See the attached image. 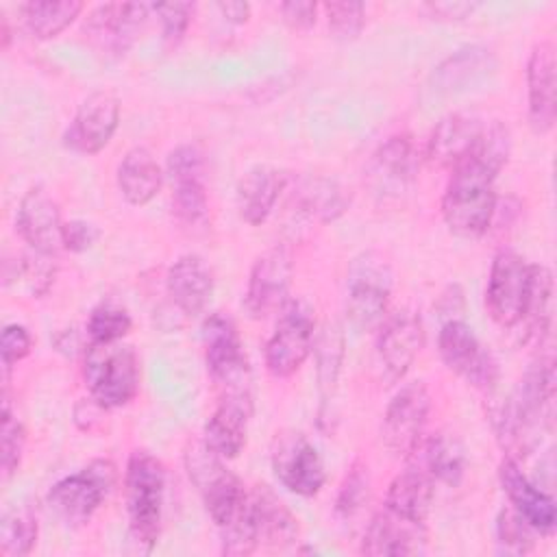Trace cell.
Returning <instances> with one entry per match:
<instances>
[{
	"label": "cell",
	"mask_w": 557,
	"mask_h": 557,
	"mask_svg": "<svg viewBox=\"0 0 557 557\" xmlns=\"http://www.w3.org/2000/svg\"><path fill=\"white\" fill-rule=\"evenodd\" d=\"M553 398L555 361L548 352L540 355V359L527 370L496 420L498 437L511 455L533 448L537 442V431L548 426L553 420Z\"/></svg>",
	"instance_id": "obj_1"
},
{
	"label": "cell",
	"mask_w": 557,
	"mask_h": 557,
	"mask_svg": "<svg viewBox=\"0 0 557 557\" xmlns=\"http://www.w3.org/2000/svg\"><path fill=\"white\" fill-rule=\"evenodd\" d=\"M442 196V215L450 233L463 239H476L487 233L496 213V176L498 170L474 154H468L450 170Z\"/></svg>",
	"instance_id": "obj_2"
},
{
	"label": "cell",
	"mask_w": 557,
	"mask_h": 557,
	"mask_svg": "<svg viewBox=\"0 0 557 557\" xmlns=\"http://www.w3.org/2000/svg\"><path fill=\"white\" fill-rule=\"evenodd\" d=\"M124 500L128 513L131 537L148 553L159 540L163 503H165V468L148 450H133L124 470Z\"/></svg>",
	"instance_id": "obj_3"
},
{
	"label": "cell",
	"mask_w": 557,
	"mask_h": 557,
	"mask_svg": "<svg viewBox=\"0 0 557 557\" xmlns=\"http://www.w3.org/2000/svg\"><path fill=\"white\" fill-rule=\"evenodd\" d=\"M185 468L220 533L235 527L246 516L248 492L242 479L233 474L222 463V457L207 448L202 440L187 446Z\"/></svg>",
	"instance_id": "obj_4"
},
{
	"label": "cell",
	"mask_w": 557,
	"mask_h": 557,
	"mask_svg": "<svg viewBox=\"0 0 557 557\" xmlns=\"http://www.w3.org/2000/svg\"><path fill=\"white\" fill-rule=\"evenodd\" d=\"M89 396L107 409L128 405L139 389V359L128 344H89L83 366Z\"/></svg>",
	"instance_id": "obj_5"
},
{
	"label": "cell",
	"mask_w": 557,
	"mask_h": 557,
	"mask_svg": "<svg viewBox=\"0 0 557 557\" xmlns=\"http://www.w3.org/2000/svg\"><path fill=\"white\" fill-rule=\"evenodd\" d=\"M205 361L220 396L252 398L250 366L242 346L239 331L231 315L213 311L202 322Z\"/></svg>",
	"instance_id": "obj_6"
},
{
	"label": "cell",
	"mask_w": 557,
	"mask_h": 557,
	"mask_svg": "<svg viewBox=\"0 0 557 557\" xmlns=\"http://www.w3.org/2000/svg\"><path fill=\"white\" fill-rule=\"evenodd\" d=\"M392 268L376 252L359 255L346 274V315L357 331H370L385 320L392 296Z\"/></svg>",
	"instance_id": "obj_7"
},
{
	"label": "cell",
	"mask_w": 557,
	"mask_h": 557,
	"mask_svg": "<svg viewBox=\"0 0 557 557\" xmlns=\"http://www.w3.org/2000/svg\"><path fill=\"white\" fill-rule=\"evenodd\" d=\"M113 485L115 466L109 459H96L81 472L57 481L46 500L59 520L70 527H81L91 520Z\"/></svg>",
	"instance_id": "obj_8"
},
{
	"label": "cell",
	"mask_w": 557,
	"mask_h": 557,
	"mask_svg": "<svg viewBox=\"0 0 557 557\" xmlns=\"http://www.w3.org/2000/svg\"><path fill=\"white\" fill-rule=\"evenodd\" d=\"M315 342V311L294 298L281 307V315L272 337L265 344V368L276 379L292 376L311 355Z\"/></svg>",
	"instance_id": "obj_9"
},
{
	"label": "cell",
	"mask_w": 557,
	"mask_h": 557,
	"mask_svg": "<svg viewBox=\"0 0 557 557\" xmlns=\"http://www.w3.org/2000/svg\"><path fill=\"white\" fill-rule=\"evenodd\" d=\"M165 172L172 183V211L187 228L209 222V196L205 185V154L194 144H181L168 154Z\"/></svg>",
	"instance_id": "obj_10"
},
{
	"label": "cell",
	"mask_w": 557,
	"mask_h": 557,
	"mask_svg": "<svg viewBox=\"0 0 557 557\" xmlns=\"http://www.w3.org/2000/svg\"><path fill=\"white\" fill-rule=\"evenodd\" d=\"M440 357L448 370L481 392H492L500 370L494 355L481 344L476 333L463 320H448L437 335Z\"/></svg>",
	"instance_id": "obj_11"
},
{
	"label": "cell",
	"mask_w": 557,
	"mask_h": 557,
	"mask_svg": "<svg viewBox=\"0 0 557 557\" xmlns=\"http://www.w3.org/2000/svg\"><path fill=\"white\" fill-rule=\"evenodd\" d=\"M431 413V396L424 383L403 385L389 400L383 422L381 442L394 455L409 457L424 435V426Z\"/></svg>",
	"instance_id": "obj_12"
},
{
	"label": "cell",
	"mask_w": 557,
	"mask_h": 557,
	"mask_svg": "<svg viewBox=\"0 0 557 557\" xmlns=\"http://www.w3.org/2000/svg\"><path fill=\"white\" fill-rule=\"evenodd\" d=\"M531 263L513 250H500L490 268L485 302L492 320L503 329H516L529 294Z\"/></svg>",
	"instance_id": "obj_13"
},
{
	"label": "cell",
	"mask_w": 557,
	"mask_h": 557,
	"mask_svg": "<svg viewBox=\"0 0 557 557\" xmlns=\"http://www.w3.org/2000/svg\"><path fill=\"white\" fill-rule=\"evenodd\" d=\"M270 459L276 479L298 496H315L326 481V468L318 448L298 431L276 433Z\"/></svg>",
	"instance_id": "obj_14"
},
{
	"label": "cell",
	"mask_w": 557,
	"mask_h": 557,
	"mask_svg": "<svg viewBox=\"0 0 557 557\" xmlns=\"http://www.w3.org/2000/svg\"><path fill=\"white\" fill-rule=\"evenodd\" d=\"M294 259L287 246H272L250 268L244 294V309L250 318L261 320L287 302Z\"/></svg>",
	"instance_id": "obj_15"
},
{
	"label": "cell",
	"mask_w": 557,
	"mask_h": 557,
	"mask_svg": "<svg viewBox=\"0 0 557 557\" xmlns=\"http://www.w3.org/2000/svg\"><path fill=\"white\" fill-rule=\"evenodd\" d=\"M152 4L141 2H107L98 4L85 20L83 33L87 39L107 54H124L141 28L146 26Z\"/></svg>",
	"instance_id": "obj_16"
},
{
	"label": "cell",
	"mask_w": 557,
	"mask_h": 557,
	"mask_svg": "<svg viewBox=\"0 0 557 557\" xmlns=\"http://www.w3.org/2000/svg\"><path fill=\"white\" fill-rule=\"evenodd\" d=\"M117 124L120 100L109 91H96L78 104L63 135V144L78 154H98L109 146Z\"/></svg>",
	"instance_id": "obj_17"
},
{
	"label": "cell",
	"mask_w": 557,
	"mask_h": 557,
	"mask_svg": "<svg viewBox=\"0 0 557 557\" xmlns=\"http://www.w3.org/2000/svg\"><path fill=\"white\" fill-rule=\"evenodd\" d=\"M424 346V326L416 311L398 309L381 322L376 357L389 383L400 381Z\"/></svg>",
	"instance_id": "obj_18"
},
{
	"label": "cell",
	"mask_w": 557,
	"mask_h": 557,
	"mask_svg": "<svg viewBox=\"0 0 557 557\" xmlns=\"http://www.w3.org/2000/svg\"><path fill=\"white\" fill-rule=\"evenodd\" d=\"M63 220L59 205L46 191V187H30L17 207L15 226L20 237L30 246V250L57 257L63 248Z\"/></svg>",
	"instance_id": "obj_19"
},
{
	"label": "cell",
	"mask_w": 557,
	"mask_h": 557,
	"mask_svg": "<svg viewBox=\"0 0 557 557\" xmlns=\"http://www.w3.org/2000/svg\"><path fill=\"white\" fill-rule=\"evenodd\" d=\"M500 485L511 503V507L540 533L550 535L557 524V507L550 494L540 490L529 476L520 470L513 457H505L498 466Z\"/></svg>",
	"instance_id": "obj_20"
},
{
	"label": "cell",
	"mask_w": 557,
	"mask_h": 557,
	"mask_svg": "<svg viewBox=\"0 0 557 557\" xmlns=\"http://www.w3.org/2000/svg\"><path fill=\"white\" fill-rule=\"evenodd\" d=\"M485 120L476 113H448L442 117L426 144V159L442 170H453L459 165L476 146L483 133Z\"/></svg>",
	"instance_id": "obj_21"
},
{
	"label": "cell",
	"mask_w": 557,
	"mask_h": 557,
	"mask_svg": "<svg viewBox=\"0 0 557 557\" xmlns=\"http://www.w3.org/2000/svg\"><path fill=\"white\" fill-rule=\"evenodd\" d=\"M529 124L535 133L546 135L555 126V48L550 41L533 46L527 61Z\"/></svg>",
	"instance_id": "obj_22"
},
{
	"label": "cell",
	"mask_w": 557,
	"mask_h": 557,
	"mask_svg": "<svg viewBox=\"0 0 557 557\" xmlns=\"http://www.w3.org/2000/svg\"><path fill=\"white\" fill-rule=\"evenodd\" d=\"M250 416H252V398L220 396L218 407L205 422L202 442L222 459L237 457L246 446Z\"/></svg>",
	"instance_id": "obj_23"
},
{
	"label": "cell",
	"mask_w": 557,
	"mask_h": 557,
	"mask_svg": "<svg viewBox=\"0 0 557 557\" xmlns=\"http://www.w3.org/2000/svg\"><path fill=\"white\" fill-rule=\"evenodd\" d=\"M424 550V524L405 520L392 511H379L366 527L361 553L370 557H400Z\"/></svg>",
	"instance_id": "obj_24"
},
{
	"label": "cell",
	"mask_w": 557,
	"mask_h": 557,
	"mask_svg": "<svg viewBox=\"0 0 557 557\" xmlns=\"http://www.w3.org/2000/svg\"><path fill=\"white\" fill-rule=\"evenodd\" d=\"M165 285L172 302L185 315H198L213 296V272L202 257L183 255L170 265Z\"/></svg>",
	"instance_id": "obj_25"
},
{
	"label": "cell",
	"mask_w": 557,
	"mask_h": 557,
	"mask_svg": "<svg viewBox=\"0 0 557 557\" xmlns=\"http://www.w3.org/2000/svg\"><path fill=\"white\" fill-rule=\"evenodd\" d=\"M285 183H287V176L278 168H272V165L250 168L237 183L235 202H237L239 218L252 226L263 224L270 218L281 191L285 189Z\"/></svg>",
	"instance_id": "obj_26"
},
{
	"label": "cell",
	"mask_w": 557,
	"mask_h": 557,
	"mask_svg": "<svg viewBox=\"0 0 557 557\" xmlns=\"http://www.w3.org/2000/svg\"><path fill=\"white\" fill-rule=\"evenodd\" d=\"M248 503L259 542L274 548H285L296 542L298 520L268 485H255L248 492Z\"/></svg>",
	"instance_id": "obj_27"
},
{
	"label": "cell",
	"mask_w": 557,
	"mask_h": 557,
	"mask_svg": "<svg viewBox=\"0 0 557 557\" xmlns=\"http://www.w3.org/2000/svg\"><path fill=\"white\" fill-rule=\"evenodd\" d=\"M409 457H416V466H420L435 483L457 487L466 474L463 444L446 431L422 437Z\"/></svg>",
	"instance_id": "obj_28"
},
{
	"label": "cell",
	"mask_w": 557,
	"mask_h": 557,
	"mask_svg": "<svg viewBox=\"0 0 557 557\" xmlns=\"http://www.w3.org/2000/svg\"><path fill=\"white\" fill-rule=\"evenodd\" d=\"M433 496L435 481L420 466L413 463L396 474L389 483L385 494V509L405 520L424 524L433 505Z\"/></svg>",
	"instance_id": "obj_29"
},
{
	"label": "cell",
	"mask_w": 557,
	"mask_h": 557,
	"mask_svg": "<svg viewBox=\"0 0 557 557\" xmlns=\"http://www.w3.org/2000/svg\"><path fill=\"white\" fill-rule=\"evenodd\" d=\"M496 67V57L485 46H466L446 57L431 74L435 91H461L468 85L485 78Z\"/></svg>",
	"instance_id": "obj_30"
},
{
	"label": "cell",
	"mask_w": 557,
	"mask_h": 557,
	"mask_svg": "<svg viewBox=\"0 0 557 557\" xmlns=\"http://www.w3.org/2000/svg\"><path fill=\"white\" fill-rule=\"evenodd\" d=\"M422 157L409 135L387 137L372 157V176L381 187H405L420 172Z\"/></svg>",
	"instance_id": "obj_31"
},
{
	"label": "cell",
	"mask_w": 557,
	"mask_h": 557,
	"mask_svg": "<svg viewBox=\"0 0 557 557\" xmlns=\"http://www.w3.org/2000/svg\"><path fill=\"white\" fill-rule=\"evenodd\" d=\"M163 172L152 152L144 146L131 148L117 165V187L122 196L135 205H148L161 189Z\"/></svg>",
	"instance_id": "obj_32"
},
{
	"label": "cell",
	"mask_w": 557,
	"mask_h": 557,
	"mask_svg": "<svg viewBox=\"0 0 557 557\" xmlns=\"http://www.w3.org/2000/svg\"><path fill=\"white\" fill-rule=\"evenodd\" d=\"M553 320V274L546 265L531 263L529 294L518 326L522 329V339H542L548 335ZM516 326V329H518Z\"/></svg>",
	"instance_id": "obj_33"
},
{
	"label": "cell",
	"mask_w": 557,
	"mask_h": 557,
	"mask_svg": "<svg viewBox=\"0 0 557 557\" xmlns=\"http://www.w3.org/2000/svg\"><path fill=\"white\" fill-rule=\"evenodd\" d=\"M83 11L78 0H33L22 4L26 30L37 39H52L63 33Z\"/></svg>",
	"instance_id": "obj_34"
},
{
	"label": "cell",
	"mask_w": 557,
	"mask_h": 557,
	"mask_svg": "<svg viewBox=\"0 0 557 557\" xmlns=\"http://www.w3.org/2000/svg\"><path fill=\"white\" fill-rule=\"evenodd\" d=\"M350 205L344 187L331 178H309L298 189V207L307 218L322 224L337 220Z\"/></svg>",
	"instance_id": "obj_35"
},
{
	"label": "cell",
	"mask_w": 557,
	"mask_h": 557,
	"mask_svg": "<svg viewBox=\"0 0 557 557\" xmlns=\"http://www.w3.org/2000/svg\"><path fill=\"white\" fill-rule=\"evenodd\" d=\"M315 350V372H318V387L322 403H329L344 363V333L337 322H326L320 335L313 342Z\"/></svg>",
	"instance_id": "obj_36"
},
{
	"label": "cell",
	"mask_w": 557,
	"mask_h": 557,
	"mask_svg": "<svg viewBox=\"0 0 557 557\" xmlns=\"http://www.w3.org/2000/svg\"><path fill=\"white\" fill-rule=\"evenodd\" d=\"M37 542V518L26 507H13L0 522V555L24 557Z\"/></svg>",
	"instance_id": "obj_37"
},
{
	"label": "cell",
	"mask_w": 557,
	"mask_h": 557,
	"mask_svg": "<svg viewBox=\"0 0 557 557\" xmlns=\"http://www.w3.org/2000/svg\"><path fill=\"white\" fill-rule=\"evenodd\" d=\"M133 326L131 315L126 309L113 305V302H102L91 309L89 320H87V335L94 344H109V342H122V337L128 335Z\"/></svg>",
	"instance_id": "obj_38"
},
{
	"label": "cell",
	"mask_w": 557,
	"mask_h": 557,
	"mask_svg": "<svg viewBox=\"0 0 557 557\" xmlns=\"http://www.w3.org/2000/svg\"><path fill=\"white\" fill-rule=\"evenodd\" d=\"M537 531L513 509L507 507L496 518V542L503 553L527 555L535 546Z\"/></svg>",
	"instance_id": "obj_39"
},
{
	"label": "cell",
	"mask_w": 557,
	"mask_h": 557,
	"mask_svg": "<svg viewBox=\"0 0 557 557\" xmlns=\"http://www.w3.org/2000/svg\"><path fill=\"white\" fill-rule=\"evenodd\" d=\"M2 442H0V468H2V479L9 481L15 470L20 468L24 444H26V431L17 413L11 409L9 400L4 398L2 403Z\"/></svg>",
	"instance_id": "obj_40"
},
{
	"label": "cell",
	"mask_w": 557,
	"mask_h": 557,
	"mask_svg": "<svg viewBox=\"0 0 557 557\" xmlns=\"http://www.w3.org/2000/svg\"><path fill=\"white\" fill-rule=\"evenodd\" d=\"M329 30L337 41H352L359 37L366 24V7L355 0H335L324 7Z\"/></svg>",
	"instance_id": "obj_41"
},
{
	"label": "cell",
	"mask_w": 557,
	"mask_h": 557,
	"mask_svg": "<svg viewBox=\"0 0 557 557\" xmlns=\"http://www.w3.org/2000/svg\"><path fill=\"white\" fill-rule=\"evenodd\" d=\"M57 259L50 255H41V252H30L24 255L17 265H15V276L17 281L24 283V287L28 289V294L44 296L50 285L54 283V274H57Z\"/></svg>",
	"instance_id": "obj_42"
},
{
	"label": "cell",
	"mask_w": 557,
	"mask_h": 557,
	"mask_svg": "<svg viewBox=\"0 0 557 557\" xmlns=\"http://www.w3.org/2000/svg\"><path fill=\"white\" fill-rule=\"evenodd\" d=\"M370 498V479H368V468L363 466H352L350 472L346 474L337 500H335V513L342 520L355 518L368 503Z\"/></svg>",
	"instance_id": "obj_43"
},
{
	"label": "cell",
	"mask_w": 557,
	"mask_h": 557,
	"mask_svg": "<svg viewBox=\"0 0 557 557\" xmlns=\"http://www.w3.org/2000/svg\"><path fill=\"white\" fill-rule=\"evenodd\" d=\"M152 11L161 17L163 26V44L165 48H176L187 33L191 15L196 11L194 2H163L152 4Z\"/></svg>",
	"instance_id": "obj_44"
},
{
	"label": "cell",
	"mask_w": 557,
	"mask_h": 557,
	"mask_svg": "<svg viewBox=\"0 0 557 557\" xmlns=\"http://www.w3.org/2000/svg\"><path fill=\"white\" fill-rule=\"evenodd\" d=\"M33 350V337L28 333L26 326L22 324H7L2 329V337H0V352H2V366L4 372L15 366L17 361H22L24 357H28Z\"/></svg>",
	"instance_id": "obj_45"
},
{
	"label": "cell",
	"mask_w": 557,
	"mask_h": 557,
	"mask_svg": "<svg viewBox=\"0 0 557 557\" xmlns=\"http://www.w3.org/2000/svg\"><path fill=\"white\" fill-rule=\"evenodd\" d=\"M100 239V228L87 220H70L63 224V248L85 252Z\"/></svg>",
	"instance_id": "obj_46"
},
{
	"label": "cell",
	"mask_w": 557,
	"mask_h": 557,
	"mask_svg": "<svg viewBox=\"0 0 557 557\" xmlns=\"http://www.w3.org/2000/svg\"><path fill=\"white\" fill-rule=\"evenodd\" d=\"M318 4L311 0H289L281 4L283 22L294 30H307L315 24L318 17Z\"/></svg>",
	"instance_id": "obj_47"
},
{
	"label": "cell",
	"mask_w": 557,
	"mask_h": 557,
	"mask_svg": "<svg viewBox=\"0 0 557 557\" xmlns=\"http://www.w3.org/2000/svg\"><path fill=\"white\" fill-rule=\"evenodd\" d=\"M476 7H479L476 2H429L426 4V9L440 20H463L472 15Z\"/></svg>",
	"instance_id": "obj_48"
},
{
	"label": "cell",
	"mask_w": 557,
	"mask_h": 557,
	"mask_svg": "<svg viewBox=\"0 0 557 557\" xmlns=\"http://www.w3.org/2000/svg\"><path fill=\"white\" fill-rule=\"evenodd\" d=\"M215 7L222 13V17L233 22V24H244L250 17V4L248 2L228 0V2H218Z\"/></svg>",
	"instance_id": "obj_49"
}]
</instances>
